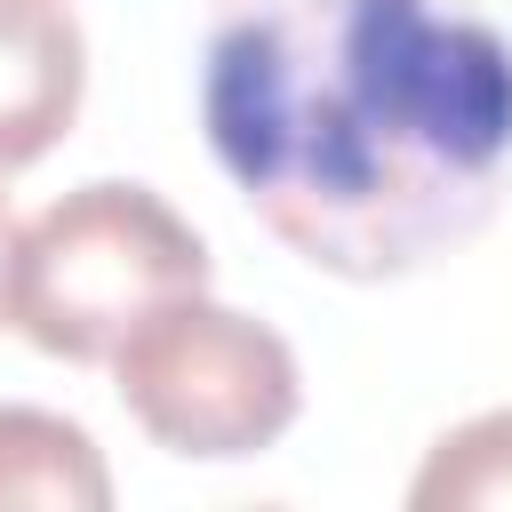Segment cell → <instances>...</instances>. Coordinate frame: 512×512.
Here are the masks:
<instances>
[{
	"mask_svg": "<svg viewBox=\"0 0 512 512\" xmlns=\"http://www.w3.org/2000/svg\"><path fill=\"white\" fill-rule=\"evenodd\" d=\"M8 280H16V216L0 200V320H8Z\"/></svg>",
	"mask_w": 512,
	"mask_h": 512,
	"instance_id": "obj_7",
	"label": "cell"
},
{
	"mask_svg": "<svg viewBox=\"0 0 512 512\" xmlns=\"http://www.w3.org/2000/svg\"><path fill=\"white\" fill-rule=\"evenodd\" d=\"M208 288L200 232L152 184H80L16 232L8 320L48 360H112V344L160 304Z\"/></svg>",
	"mask_w": 512,
	"mask_h": 512,
	"instance_id": "obj_2",
	"label": "cell"
},
{
	"mask_svg": "<svg viewBox=\"0 0 512 512\" xmlns=\"http://www.w3.org/2000/svg\"><path fill=\"white\" fill-rule=\"evenodd\" d=\"M416 512H512V408H488L432 440L408 480Z\"/></svg>",
	"mask_w": 512,
	"mask_h": 512,
	"instance_id": "obj_6",
	"label": "cell"
},
{
	"mask_svg": "<svg viewBox=\"0 0 512 512\" xmlns=\"http://www.w3.org/2000/svg\"><path fill=\"white\" fill-rule=\"evenodd\" d=\"M88 96V40L64 0H0V176L56 152Z\"/></svg>",
	"mask_w": 512,
	"mask_h": 512,
	"instance_id": "obj_4",
	"label": "cell"
},
{
	"mask_svg": "<svg viewBox=\"0 0 512 512\" xmlns=\"http://www.w3.org/2000/svg\"><path fill=\"white\" fill-rule=\"evenodd\" d=\"M112 392L152 448L192 464L264 456L304 408L288 336L232 304H208V288L160 304L112 344Z\"/></svg>",
	"mask_w": 512,
	"mask_h": 512,
	"instance_id": "obj_3",
	"label": "cell"
},
{
	"mask_svg": "<svg viewBox=\"0 0 512 512\" xmlns=\"http://www.w3.org/2000/svg\"><path fill=\"white\" fill-rule=\"evenodd\" d=\"M16 504L24 512H104L112 472L72 416L0 400V512H16Z\"/></svg>",
	"mask_w": 512,
	"mask_h": 512,
	"instance_id": "obj_5",
	"label": "cell"
},
{
	"mask_svg": "<svg viewBox=\"0 0 512 512\" xmlns=\"http://www.w3.org/2000/svg\"><path fill=\"white\" fill-rule=\"evenodd\" d=\"M200 128L288 256L408 280L512 192V40L480 0H216Z\"/></svg>",
	"mask_w": 512,
	"mask_h": 512,
	"instance_id": "obj_1",
	"label": "cell"
}]
</instances>
